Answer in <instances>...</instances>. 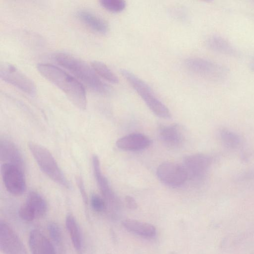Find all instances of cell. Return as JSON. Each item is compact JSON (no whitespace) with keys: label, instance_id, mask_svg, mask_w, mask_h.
<instances>
[{"label":"cell","instance_id":"obj_1","mask_svg":"<svg viewBox=\"0 0 254 254\" xmlns=\"http://www.w3.org/2000/svg\"><path fill=\"white\" fill-rule=\"evenodd\" d=\"M37 68L39 73L66 96L76 108L84 110L87 100L85 89L81 83L62 69L49 64L40 63Z\"/></svg>","mask_w":254,"mask_h":254},{"label":"cell","instance_id":"obj_2","mask_svg":"<svg viewBox=\"0 0 254 254\" xmlns=\"http://www.w3.org/2000/svg\"><path fill=\"white\" fill-rule=\"evenodd\" d=\"M53 58L59 65L74 75L89 89L101 94L110 93V87L100 79L92 67L82 60L62 52L55 54Z\"/></svg>","mask_w":254,"mask_h":254},{"label":"cell","instance_id":"obj_3","mask_svg":"<svg viewBox=\"0 0 254 254\" xmlns=\"http://www.w3.org/2000/svg\"><path fill=\"white\" fill-rule=\"evenodd\" d=\"M121 73L155 115L163 119L171 118L168 108L157 98L146 83L127 69H122Z\"/></svg>","mask_w":254,"mask_h":254},{"label":"cell","instance_id":"obj_4","mask_svg":"<svg viewBox=\"0 0 254 254\" xmlns=\"http://www.w3.org/2000/svg\"><path fill=\"white\" fill-rule=\"evenodd\" d=\"M28 146L41 170L56 183L70 189L69 182L49 150L34 142H29Z\"/></svg>","mask_w":254,"mask_h":254},{"label":"cell","instance_id":"obj_5","mask_svg":"<svg viewBox=\"0 0 254 254\" xmlns=\"http://www.w3.org/2000/svg\"><path fill=\"white\" fill-rule=\"evenodd\" d=\"M186 68L197 75L213 80L222 79L226 75V70L221 65L199 57H192L185 60Z\"/></svg>","mask_w":254,"mask_h":254},{"label":"cell","instance_id":"obj_6","mask_svg":"<svg viewBox=\"0 0 254 254\" xmlns=\"http://www.w3.org/2000/svg\"><path fill=\"white\" fill-rule=\"evenodd\" d=\"M0 76L6 82L28 95L33 96L36 93L34 83L16 67L10 64L3 63L0 64Z\"/></svg>","mask_w":254,"mask_h":254},{"label":"cell","instance_id":"obj_7","mask_svg":"<svg viewBox=\"0 0 254 254\" xmlns=\"http://www.w3.org/2000/svg\"><path fill=\"white\" fill-rule=\"evenodd\" d=\"M0 172L8 191L17 195L25 191L26 185L23 170L15 165L3 163L0 166Z\"/></svg>","mask_w":254,"mask_h":254},{"label":"cell","instance_id":"obj_8","mask_svg":"<svg viewBox=\"0 0 254 254\" xmlns=\"http://www.w3.org/2000/svg\"><path fill=\"white\" fill-rule=\"evenodd\" d=\"M157 176L164 184L172 187L180 186L188 178L183 165L172 162H164L157 168Z\"/></svg>","mask_w":254,"mask_h":254},{"label":"cell","instance_id":"obj_9","mask_svg":"<svg viewBox=\"0 0 254 254\" xmlns=\"http://www.w3.org/2000/svg\"><path fill=\"white\" fill-rule=\"evenodd\" d=\"M0 249L4 254H27L18 236L5 223L0 222Z\"/></svg>","mask_w":254,"mask_h":254},{"label":"cell","instance_id":"obj_10","mask_svg":"<svg viewBox=\"0 0 254 254\" xmlns=\"http://www.w3.org/2000/svg\"><path fill=\"white\" fill-rule=\"evenodd\" d=\"M92 166L97 184L104 197L106 206L108 205L115 211L118 210L120 207V201L111 188L107 178L102 174L100 160L96 155L92 156Z\"/></svg>","mask_w":254,"mask_h":254},{"label":"cell","instance_id":"obj_11","mask_svg":"<svg viewBox=\"0 0 254 254\" xmlns=\"http://www.w3.org/2000/svg\"><path fill=\"white\" fill-rule=\"evenodd\" d=\"M211 163V159L203 154L190 155L184 159V167L188 178L199 179L204 176Z\"/></svg>","mask_w":254,"mask_h":254},{"label":"cell","instance_id":"obj_12","mask_svg":"<svg viewBox=\"0 0 254 254\" xmlns=\"http://www.w3.org/2000/svg\"><path fill=\"white\" fill-rule=\"evenodd\" d=\"M0 159L3 163L15 165L24 171L23 156L17 146L8 139L0 138Z\"/></svg>","mask_w":254,"mask_h":254},{"label":"cell","instance_id":"obj_13","mask_svg":"<svg viewBox=\"0 0 254 254\" xmlns=\"http://www.w3.org/2000/svg\"><path fill=\"white\" fill-rule=\"evenodd\" d=\"M151 143L147 136L140 133H131L119 138L116 145L123 150L138 151L147 148Z\"/></svg>","mask_w":254,"mask_h":254},{"label":"cell","instance_id":"obj_14","mask_svg":"<svg viewBox=\"0 0 254 254\" xmlns=\"http://www.w3.org/2000/svg\"><path fill=\"white\" fill-rule=\"evenodd\" d=\"M78 18L94 32L106 34L109 31L107 22L93 12L86 9H81L77 12Z\"/></svg>","mask_w":254,"mask_h":254},{"label":"cell","instance_id":"obj_15","mask_svg":"<svg viewBox=\"0 0 254 254\" xmlns=\"http://www.w3.org/2000/svg\"><path fill=\"white\" fill-rule=\"evenodd\" d=\"M159 133L162 142L170 147L179 146L184 140L183 130L178 124L162 126Z\"/></svg>","mask_w":254,"mask_h":254},{"label":"cell","instance_id":"obj_16","mask_svg":"<svg viewBox=\"0 0 254 254\" xmlns=\"http://www.w3.org/2000/svg\"><path fill=\"white\" fill-rule=\"evenodd\" d=\"M29 244L32 254H56L49 240L38 230L31 232Z\"/></svg>","mask_w":254,"mask_h":254},{"label":"cell","instance_id":"obj_17","mask_svg":"<svg viewBox=\"0 0 254 254\" xmlns=\"http://www.w3.org/2000/svg\"><path fill=\"white\" fill-rule=\"evenodd\" d=\"M122 224L130 232L144 238H153L156 234L155 227L148 223L127 219L122 221Z\"/></svg>","mask_w":254,"mask_h":254},{"label":"cell","instance_id":"obj_18","mask_svg":"<svg viewBox=\"0 0 254 254\" xmlns=\"http://www.w3.org/2000/svg\"><path fill=\"white\" fill-rule=\"evenodd\" d=\"M207 46L211 50L229 56H236L237 51L225 39L218 35L210 36L206 40Z\"/></svg>","mask_w":254,"mask_h":254},{"label":"cell","instance_id":"obj_19","mask_svg":"<svg viewBox=\"0 0 254 254\" xmlns=\"http://www.w3.org/2000/svg\"><path fill=\"white\" fill-rule=\"evenodd\" d=\"M65 225L72 241L73 247L78 254H82V239L81 231L74 217L68 215L65 219Z\"/></svg>","mask_w":254,"mask_h":254},{"label":"cell","instance_id":"obj_20","mask_svg":"<svg viewBox=\"0 0 254 254\" xmlns=\"http://www.w3.org/2000/svg\"><path fill=\"white\" fill-rule=\"evenodd\" d=\"M25 203L33 210L36 217H43L46 214L47 211L46 202L38 192L34 191H29Z\"/></svg>","mask_w":254,"mask_h":254},{"label":"cell","instance_id":"obj_21","mask_svg":"<svg viewBox=\"0 0 254 254\" xmlns=\"http://www.w3.org/2000/svg\"><path fill=\"white\" fill-rule=\"evenodd\" d=\"M91 65L95 72L106 80L113 84L119 82L118 77L104 63L94 61L91 62Z\"/></svg>","mask_w":254,"mask_h":254},{"label":"cell","instance_id":"obj_22","mask_svg":"<svg viewBox=\"0 0 254 254\" xmlns=\"http://www.w3.org/2000/svg\"><path fill=\"white\" fill-rule=\"evenodd\" d=\"M220 136L224 144L230 148H236L240 145L241 139L236 133L222 129L219 131Z\"/></svg>","mask_w":254,"mask_h":254},{"label":"cell","instance_id":"obj_23","mask_svg":"<svg viewBox=\"0 0 254 254\" xmlns=\"http://www.w3.org/2000/svg\"><path fill=\"white\" fill-rule=\"evenodd\" d=\"M100 3L105 9L114 13L120 12L126 7V2L123 0H101Z\"/></svg>","mask_w":254,"mask_h":254},{"label":"cell","instance_id":"obj_24","mask_svg":"<svg viewBox=\"0 0 254 254\" xmlns=\"http://www.w3.org/2000/svg\"><path fill=\"white\" fill-rule=\"evenodd\" d=\"M48 232L50 237L59 247L63 246V241L61 230L54 222H51L48 225Z\"/></svg>","mask_w":254,"mask_h":254},{"label":"cell","instance_id":"obj_25","mask_svg":"<svg viewBox=\"0 0 254 254\" xmlns=\"http://www.w3.org/2000/svg\"><path fill=\"white\" fill-rule=\"evenodd\" d=\"M91 205L93 209L98 212H101L106 209V202L102 198L96 194L93 193L90 198Z\"/></svg>","mask_w":254,"mask_h":254},{"label":"cell","instance_id":"obj_26","mask_svg":"<svg viewBox=\"0 0 254 254\" xmlns=\"http://www.w3.org/2000/svg\"><path fill=\"white\" fill-rule=\"evenodd\" d=\"M19 217L25 221H31L35 217V214L31 208L26 203L20 207L18 211Z\"/></svg>","mask_w":254,"mask_h":254},{"label":"cell","instance_id":"obj_27","mask_svg":"<svg viewBox=\"0 0 254 254\" xmlns=\"http://www.w3.org/2000/svg\"><path fill=\"white\" fill-rule=\"evenodd\" d=\"M77 183L79 189L80 190L82 199L83 200L84 203L86 205L88 204V198L85 190V189L84 187V185L83 182V180L81 178L78 177L77 179Z\"/></svg>","mask_w":254,"mask_h":254},{"label":"cell","instance_id":"obj_28","mask_svg":"<svg viewBox=\"0 0 254 254\" xmlns=\"http://www.w3.org/2000/svg\"><path fill=\"white\" fill-rule=\"evenodd\" d=\"M125 201L127 207L131 210L136 209L137 207V203L134 198L129 195L125 197Z\"/></svg>","mask_w":254,"mask_h":254},{"label":"cell","instance_id":"obj_29","mask_svg":"<svg viewBox=\"0 0 254 254\" xmlns=\"http://www.w3.org/2000/svg\"></svg>","mask_w":254,"mask_h":254}]
</instances>
